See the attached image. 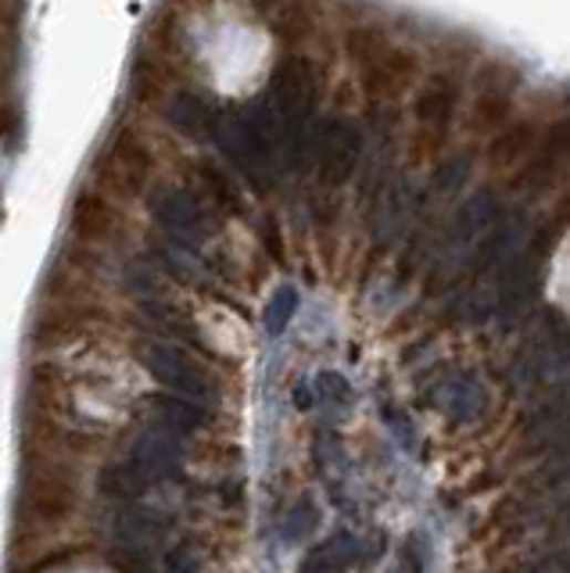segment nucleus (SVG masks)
<instances>
[{"mask_svg": "<svg viewBox=\"0 0 570 573\" xmlns=\"http://www.w3.org/2000/svg\"><path fill=\"white\" fill-rule=\"evenodd\" d=\"M137 358H141V366L152 373L158 384L176 390V398H198V395H205V373L198 369V362H194L190 355H184L179 348L144 341L141 348H137Z\"/></svg>", "mask_w": 570, "mask_h": 573, "instance_id": "f257e3e1", "label": "nucleus"}, {"mask_svg": "<svg viewBox=\"0 0 570 573\" xmlns=\"http://www.w3.org/2000/svg\"><path fill=\"white\" fill-rule=\"evenodd\" d=\"M152 212L155 219L165 226L169 233L184 237V240H198L201 237V212H198V201L190 194L176 190V187H155L152 190Z\"/></svg>", "mask_w": 570, "mask_h": 573, "instance_id": "f03ea898", "label": "nucleus"}, {"mask_svg": "<svg viewBox=\"0 0 570 573\" xmlns=\"http://www.w3.org/2000/svg\"><path fill=\"white\" fill-rule=\"evenodd\" d=\"M129 462L152 480V477H173L184 466V451H179V441L165 430H144L133 445Z\"/></svg>", "mask_w": 570, "mask_h": 573, "instance_id": "7ed1b4c3", "label": "nucleus"}, {"mask_svg": "<svg viewBox=\"0 0 570 573\" xmlns=\"http://www.w3.org/2000/svg\"><path fill=\"white\" fill-rule=\"evenodd\" d=\"M165 527H169V520L162 517V509L133 506L126 512H118V520H115V541H118V549L137 552L144 545H155V541H162Z\"/></svg>", "mask_w": 570, "mask_h": 573, "instance_id": "20e7f679", "label": "nucleus"}, {"mask_svg": "<svg viewBox=\"0 0 570 573\" xmlns=\"http://www.w3.org/2000/svg\"><path fill=\"white\" fill-rule=\"evenodd\" d=\"M108 173L115 179V187L133 194L147 184V176H152V158H147V150L133 137H118L108 150Z\"/></svg>", "mask_w": 570, "mask_h": 573, "instance_id": "39448f33", "label": "nucleus"}, {"mask_svg": "<svg viewBox=\"0 0 570 573\" xmlns=\"http://www.w3.org/2000/svg\"><path fill=\"white\" fill-rule=\"evenodd\" d=\"M101 485H104V491L112 494V499L133 502V499H141V494H144L147 477L133 462H115V466H108V470H104Z\"/></svg>", "mask_w": 570, "mask_h": 573, "instance_id": "423d86ee", "label": "nucleus"}, {"mask_svg": "<svg viewBox=\"0 0 570 573\" xmlns=\"http://www.w3.org/2000/svg\"><path fill=\"white\" fill-rule=\"evenodd\" d=\"M152 409L158 416V424H169L173 430H194V427H201V409H194L190 402L184 398H152Z\"/></svg>", "mask_w": 570, "mask_h": 573, "instance_id": "0eeeda50", "label": "nucleus"}, {"mask_svg": "<svg viewBox=\"0 0 570 573\" xmlns=\"http://www.w3.org/2000/svg\"><path fill=\"white\" fill-rule=\"evenodd\" d=\"M169 118L187 133H198L201 129V118H205V104L190 94H179L173 104H169Z\"/></svg>", "mask_w": 570, "mask_h": 573, "instance_id": "6e6552de", "label": "nucleus"}, {"mask_svg": "<svg viewBox=\"0 0 570 573\" xmlns=\"http://www.w3.org/2000/svg\"><path fill=\"white\" fill-rule=\"evenodd\" d=\"M76 226L83 233H104V226H108V208H104L97 198H83L76 205Z\"/></svg>", "mask_w": 570, "mask_h": 573, "instance_id": "1a4fd4ad", "label": "nucleus"}, {"mask_svg": "<svg viewBox=\"0 0 570 573\" xmlns=\"http://www.w3.org/2000/svg\"><path fill=\"white\" fill-rule=\"evenodd\" d=\"M112 563H115L118 573H152V570H147V563L141 560V555H133V552H126V549H123V555L115 552Z\"/></svg>", "mask_w": 570, "mask_h": 573, "instance_id": "9d476101", "label": "nucleus"}]
</instances>
